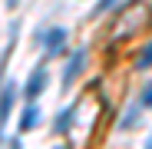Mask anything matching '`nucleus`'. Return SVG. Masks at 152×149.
I'll list each match as a JSON object with an SVG mask.
<instances>
[{
    "label": "nucleus",
    "mask_w": 152,
    "mask_h": 149,
    "mask_svg": "<svg viewBox=\"0 0 152 149\" xmlns=\"http://www.w3.org/2000/svg\"><path fill=\"white\" fill-rule=\"evenodd\" d=\"M43 86H46V66H37L30 73V80L23 83V99H27V103H37V96L43 93Z\"/></svg>",
    "instance_id": "1"
},
{
    "label": "nucleus",
    "mask_w": 152,
    "mask_h": 149,
    "mask_svg": "<svg viewBox=\"0 0 152 149\" xmlns=\"http://www.w3.org/2000/svg\"><path fill=\"white\" fill-rule=\"evenodd\" d=\"M13 103H17V86L7 83L4 90H0V133H4V126L10 123V109H13Z\"/></svg>",
    "instance_id": "2"
},
{
    "label": "nucleus",
    "mask_w": 152,
    "mask_h": 149,
    "mask_svg": "<svg viewBox=\"0 0 152 149\" xmlns=\"http://www.w3.org/2000/svg\"><path fill=\"white\" fill-rule=\"evenodd\" d=\"M83 66H86V50H76V53L69 57V63H66V70H63V86H69L76 76H80Z\"/></svg>",
    "instance_id": "3"
},
{
    "label": "nucleus",
    "mask_w": 152,
    "mask_h": 149,
    "mask_svg": "<svg viewBox=\"0 0 152 149\" xmlns=\"http://www.w3.org/2000/svg\"><path fill=\"white\" fill-rule=\"evenodd\" d=\"M63 43H66V30L63 27H53L46 33V57H56L60 50H63Z\"/></svg>",
    "instance_id": "4"
},
{
    "label": "nucleus",
    "mask_w": 152,
    "mask_h": 149,
    "mask_svg": "<svg viewBox=\"0 0 152 149\" xmlns=\"http://www.w3.org/2000/svg\"><path fill=\"white\" fill-rule=\"evenodd\" d=\"M37 123H40V109L33 103H27V109H23V116H20V133H30Z\"/></svg>",
    "instance_id": "5"
},
{
    "label": "nucleus",
    "mask_w": 152,
    "mask_h": 149,
    "mask_svg": "<svg viewBox=\"0 0 152 149\" xmlns=\"http://www.w3.org/2000/svg\"><path fill=\"white\" fill-rule=\"evenodd\" d=\"M132 66H136L139 73H145V70L152 66V40H149V43L139 50V57H136V63H132Z\"/></svg>",
    "instance_id": "6"
},
{
    "label": "nucleus",
    "mask_w": 152,
    "mask_h": 149,
    "mask_svg": "<svg viewBox=\"0 0 152 149\" xmlns=\"http://www.w3.org/2000/svg\"><path fill=\"white\" fill-rule=\"evenodd\" d=\"M53 129H56V133H66V129H69V109H63V113L56 116V123H53Z\"/></svg>",
    "instance_id": "7"
},
{
    "label": "nucleus",
    "mask_w": 152,
    "mask_h": 149,
    "mask_svg": "<svg viewBox=\"0 0 152 149\" xmlns=\"http://www.w3.org/2000/svg\"><path fill=\"white\" fill-rule=\"evenodd\" d=\"M136 113H139L136 106H132L129 113H122V123H119V126H122V129H132V126H136Z\"/></svg>",
    "instance_id": "8"
},
{
    "label": "nucleus",
    "mask_w": 152,
    "mask_h": 149,
    "mask_svg": "<svg viewBox=\"0 0 152 149\" xmlns=\"http://www.w3.org/2000/svg\"><path fill=\"white\" fill-rule=\"evenodd\" d=\"M113 4H116V0H99V4L93 7V17H99V13H106V10H109Z\"/></svg>",
    "instance_id": "9"
},
{
    "label": "nucleus",
    "mask_w": 152,
    "mask_h": 149,
    "mask_svg": "<svg viewBox=\"0 0 152 149\" xmlns=\"http://www.w3.org/2000/svg\"><path fill=\"white\" fill-rule=\"evenodd\" d=\"M139 106H152V83L142 90V99H139Z\"/></svg>",
    "instance_id": "10"
},
{
    "label": "nucleus",
    "mask_w": 152,
    "mask_h": 149,
    "mask_svg": "<svg viewBox=\"0 0 152 149\" xmlns=\"http://www.w3.org/2000/svg\"><path fill=\"white\" fill-rule=\"evenodd\" d=\"M7 7H17V0H7Z\"/></svg>",
    "instance_id": "11"
},
{
    "label": "nucleus",
    "mask_w": 152,
    "mask_h": 149,
    "mask_svg": "<svg viewBox=\"0 0 152 149\" xmlns=\"http://www.w3.org/2000/svg\"><path fill=\"white\" fill-rule=\"evenodd\" d=\"M56 149H66V146H56Z\"/></svg>",
    "instance_id": "12"
}]
</instances>
